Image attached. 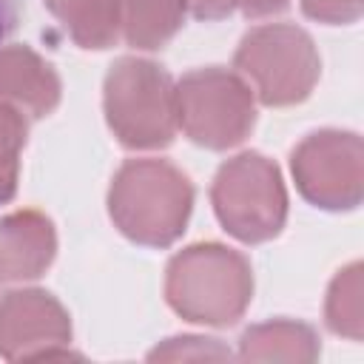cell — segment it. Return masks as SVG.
Masks as SVG:
<instances>
[{"label":"cell","mask_w":364,"mask_h":364,"mask_svg":"<svg viewBox=\"0 0 364 364\" xmlns=\"http://www.w3.org/2000/svg\"><path fill=\"white\" fill-rule=\"evenodd\" d=\"M193 185L165 159L125 162L108 191V210L119 233L136 245H173L191 216Z\"/></svg>","instance_id":"1"},{"label":"cell","mask_w":364,"mask_h":364,"mask_svg":"<svg viewBox=\"0 0 364 364\" xmlns=\"http://www.w3.org/2000/svg\"><path fill=\"white\" fill-rule=\"evenodd\" d=\"M105 119L125 148H165L176 134V85L156 63L119 57L105 74Z\"/></svg>","instance_id":"3"},{"label":"cell","mask_w":364,"mask_h":364,"mask_svg":"<svg viewBox=\"0 0 364 364\" xmlns=\"http://www.w3.org/2000/svg\"><path fill=\"white\" fill-rule=\"evenodd\" d=\"M210 202L222 228L247 245L279 236L287 219V191L282 173L267 156L253 151L228 159L216 171Z\"/></svg>","instance_id":"5"},{"label":"cell","mask_w":364,"mask_h":364,"mask_svg":"<svg viewBox=\"0 0 364 364\" xmlns=\"http://www.w3.org/2000/svg\"><path fill=\"white\" fill-rule=\"evenodd\" d=\"M287 6V0H188V9L199 20H222L233 9H239L247 17H264L276 14Z\"/></svg>","instance_id":"16"},{"label":"cell","mask_w":364,"mask_h":364,"mask_svg":"<svg viewBox=\"0 0 364 364\" xmlns=\"http://www.w3.org/2000/svg\"><path fill=\"white\" fill-rule=\"evenodd\" d=\"M54 250V225L40 210H17L0 219V279H37L51 264Z\"/></svg>","instance_id":"10"},{"label":"cell","mask_w":364,"mask_h":364,"mask_svg":"<svg viewBox=\"0 0 364 364\" xmlns=\"http://www.w3.org/2000/svg\"><path fill=\"white\" fill-rule=\"evenodd\" d=\"M68 344L71 318L51 293L26 287L0 296V355L6 361L77 358Z\"/></svg>","instance_id":"8"},{"label":"cell","mask_w":364,"mask_h":364,"mask_svg":"<svg viewBox=\"0 0 364 364\" xmlns=\"http://www.w3.org/2000/svg\"><path fill=\"white\" fill-rule=\"evenodd\" d=\"M299 193L316 208L350 210L361 202L364 145L350 131H318L301 139L290 159Z\"/></svg>","instance_id":"7"},{"label":"cell","mask_w":364,"mask_h":364,"mask_svg":"<svg viewBox=\"0 0 364 364\" xmlns=\"http://www.w3.org/2000/svg\"><path fill=\"white\" fill-rule=\"evenodd\" d=\"M17 23V0H0V46Z\"/></svg>","instance_id":"19"},{"label":"cell","mask_w":364,"mask_h":364,"mask_svg":"<svg viewBox=\"0 0 364 364\" xmlns=\"http://www.w3.org/2000/svg\"><path fill=\"white\" fill-rule=\"evenodd\" d=\"M233 63L239 77L253 85V97L270 108L307 100L321 71L310 34L290 23H267L247 31Z\"/></svg>","instance_id":"4"},{"label":"cell","mask_w":364,"mask_h":364,"mask_svg":"<svg viewBox=\"0 0 364 364\" xmlns=\"http://www.w3.org/2000/svg\"><path fill=\"white\" fill-rule=\"evenodd\" d=\"M168 304L188 321L228 327L242 318L253 296L247 259L219 242L191 245L168 262Z\"/></svg>","instance_id":"2"},{"label":"cell","mask_w":364,"mask_h":364,"mask_svg":"<svg viewBox=\"0 0 364 364\" xmlns=\"http://www.w3.org/2000/svg\"><path fill=\"white\" fill-rule=\"evenodd\" d=\"M188 0H119V34L134 48H162L185 23Z\"/></svg>","instance_id":"11"},{"label":"cell","mask_w":364,"mask_h":364,"mask_svg":"<svg viewBox=\"0 0 364 364\" xmlns=\"http://www.w3.org/2000/svg\"><path fill=\"white\" fill-rule=\"evenodd\" d=\"M307 17L330 26L355 23L361 17V0H301Z\"/></svg>","instance_id":"18"},{"label":"cell","mask_w":364,"mask_h":364,"mask_svg":"<svg viewBox=\"0 0 364 364\" xmlns=\"http://www.w3.org/2000/svg\"><path fill=\"white\" fill-rule=\"evenodd\" d=\"M230 353L216 344V338H199V336H182L168 338L162 347L151 353V361H176V358H228Z\"/></svg>","instance_id":"17"},{"label":"cell","mask_w":364,"mask_h":364,"mask_svg":"<svg viewBox=\"0 0 364 364\" xmlns=\"http://www.w3.org/2000/svg\"><path fill=\"white\" fill-rule=\"evenodd\" d=\"M239 355L247 361H313L318 355V338L313 327L279 318L245 330Z\"/></svg>","instance_id":"12"},{"label":"cell","mask_w":364,"mask_h":364,"mask_svg":"<svg viewBox=\"0 0 364 364\" xmlns=\"http://www.w3.org/2000/svg\"><path fill=\"white\" fill-rule=\"evenodd\" d=\"M327 327L353 341L361 338V264L344 267L327 293Z\"/></svg>","instance_id":"14"},{"label":"cell","mask_w":364,"mask_h":364,"mask_svg":"<svg viewBox=\"0 0 364 364\" xmlns=\"http://www.w3.org/2000/svg\"><path fill=\"white\" fill-rule=\"evenodd\" d=\"M80 48H108L119 37V0H46Z\"/></svg>","instance_id":"13"},{"label":"cell","mask_w":364,"mask_h":364,"mask_svg":"<svg viewBox=\"0 0 364 364\" xmlns=\"http://www.w3.org/2000/svg\"><path fill=\"white\" fill-rule=\"evenodd\" d=\"M256 122L250 85L219 65L188 71L176 82V125L191 142L225 151L239 145Z\"/></svg>","instance_id":"6"},{"label":"cell","mask_w":364,"mask_h":364,"mask_svg":"<svg viewBox=\"0 0 364 364\" xmlns=\"http://www.w3.org/2000/svg\"><path fill=\"white\" fill-rule=\"evenodd\" d=\"M0 102L14 105L26 119L48 117L60 102V77L28 46H6L0 48Z\"/></svg>","instance_id":"9"},{"label":"cell","mask_w":364,"mask_h":364,"mask_svg":"<svg viewBox=\"0 0 364 364\" xmlns=\"http://www.w3.org/2000/svg\"><path fill=\"white\" fill-rule=\"evenodd\" d=\"M28 119L9 102H0V205H6L17 191L20 151L26 145Z\"/></svg>","instance_id":"15"}]
</instances>
